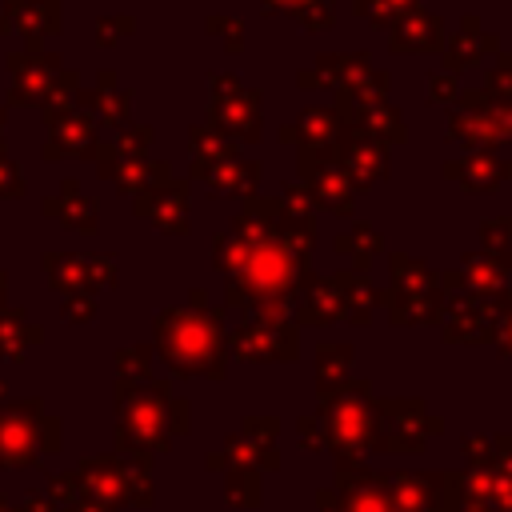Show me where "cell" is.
Returning <instances> with one entry per match:
<instances>
[{
    "mask_svg": "<svg viewBox=\"0 0 512 512\" xmlns=\"http://www.w3.org/2000/svg\"><path fill=\"white\" fill-rule=\"evenodd\" d=\"M312 244L316 220L292 216L272 196H248L212 244L216 268L228 276V300H244L280 316L292 304L300 276L308 272Z\"/></svg>",
    "mask_w": 512,
    "mask_h": 512,
    "instance_id": "1",
    "label": "cell"
},
{
    "mask_svg": "<svg viewBox=\"0 0 512 512\" xmlns=\"http://www.w3.org/2000/svg\"><path fill=\"white\" fill-rule=\"evenodd\" d=\"M208 128L224 132L228 140L256 144L260 132V92L240 84L232 72H212L208 76Z\"/></svg>",
    "mask_w": 512,
    "mask_h": 512,
    "instance_id": "2",
    "label": "cell"
},
{
    "mask_svg": "<svg viewBox=\"0 0 512 512\" xmlns=\"http://www.w3.org/2000/svg\"><path fill=\"white\" fill-rule=\"evenodd\" d=\"M220 316L216 312H184V308H168L156 320L160 344L168 352L172 364L180 368H204L216 360V336H220Z\"/></svg>",
    "mask_w": 512,
    "mask_h": 512,
    "instance_id": "3",
    "label": "cell"
},
{
    "mask_svg": "<svg viewBox=\"0 0 512 512\" xmlns=\"http://www.w3.org/2000/svg\"><path fill=\"white\" fill-rule=\"evenodd\" d=\"M296 168H300V184L308 188L316 208H324L332 216H352L356 184L344 172L336 144H328V148H296Z\"/></svg>",
    "mask_w": 512,
    "mask_h": 512,
    "instance_id": "4",
    "label": "cell"
},
{
    "mask_svg": "<svg viewBox=\"0 0 512 512\" xmlns=\"http://www.w3.org/2000/svg\"><path fill=\"white\" fill-rule=\"evenodd\" d=\"M4 64H8V104H16V108H40L44 104V96L52 92V84H56V76L64 72L60 68V56L56 52H8L4 56Z\"/></svg>",
    "mask_w": 512,
    "mask_h": 512,
    "instance_id": "5",
    "label": "cell"
},
{
    "mask_svg": "<svg viewBox=\"0 0 512 512\" xmlns=\"http://www.w3.org/2000/svg\"><path fill=\"white\" fill-rule=\"evenodd\" d=\"M372 56L368 52H320L308 68L296 72V84L304 92H336L348 96L360 80H368Z\"/></svg>",
    "mask_w": 512,
    "mask_h": 512,
    "instance_id": "6",
    "label": "cell"
},
{
    "mask_svg": "<svg viewBox=\"0 0 512 512\" xmlns=\"http://www.w3.org/2000/svg\"><path fill=\"white\" fill-rule=\"evenodd\" d=\"M188 200H192L188 180L172 176L168 184H156V188L132 196V212H136V220L152 224L164 236H188Z\"/></svg>",
    "mask_w": 512,
    "mask_h": 512,
    "instance_id": "7",
    "label": "cell"
},
{
    "mask_svg": "<svg viewBox=\"0 0 512 512\" xmlns=\"http://www.w3.org/2000/svg\"><path fill=\"white\" fill-rule=\"evenodd\" d=\"M44 272L56 288L80 292V288H112L116 284V260L108 252L76 256V252H44Z\"/></svg>",
    "mask_w": 512,
    "mask_h": 512,
    "instance_id": "8",
    "label": "cell"
},
{
    "mask_svg": "<svg viewBox=\"0 0 512 512\" xmlns=\"http://www.w3.org/2000/svg\"><path fill=\"white\" fill-rule=\"evenodd\" d=\"M96 144H100V124H96V116L72 108L68 116H60L56 124H48V136H44L40 156H44V160H68V156L92 160Z\"/></svg>",
    "mask_w": 512,
    "mask_h": 512,
    "instance_id": "9",
    "label": "cell"
},
{
    "mask_svg": "<svg viewBox=\"0 0 512 512\" xmlns=\"http://www.w3.org/2000/svg\"><path fill=\"white\" fill-rule=\"evenodd\" d=\"M336 152H340V164H344V172L352 176L356 192H360V188H372V184H380V180H388V148L376 144L372 136H364V132H356V128H344L340 140H336Z\"/></svg>",
    "mask_w": 512,
    "mask_h": 512,
    "instance_id": "10",
    "label": "cell"
},
{
    "mask_svg": "<svg viewBox=\"0 0 512 512\" xmlns=\"http://www.w3.org/2000/svg\"><path fill=\"white\" fill-rule=\"evenodd\" d=\"M440 176L456 180L472 196H484V192H496L500 180H512V160H500L492 148H472L460 160H448L440 168Z\"/></svg>",
    "mask_w": 512,
    "mask_h": 512,
    "instance_id": "11",
    "label": "cell"
},
{
    "mask_svg": "<svg viewBox=\"0 0 512 512\" xmlns=\"http://www.w3.org/2000/svg\"><path fill=\"white\" fill-rule=\"evenodd\" d=\"M188 180H200L208 188V196L224 200V196H256V184H260V164L256 160H220V164H188Z\"/></svg>",
    "mask_w": 512,
    "mask_h": 512,
    "instance_id": "12",
    "label": "cell"
},
{
    "mask_svg": "<svg viewBox=\"0 0 512 512\" xmlns=\"http://www.w3.org/2000/svg\"><path fill=\"white\" fill-rule=\"evenodd\" d=\"M76 108L88 112V116H96L100 128H124L128 116H132V92L128 88H116V72L112 68H100L96 72V84L76 92Z\"/></svg>",
    "mask_w": 512,
    "mask_h": 512,
    "instance_id": "13",
    "label": "cell"
},
{
    "mask_svg": "<svg viewBox=\"0 0 512 512\" xmlns=\"http://www.w3.org/2000/svg\"><path fill=\"white\" fill-rule=\"evenodd\" d=\"M60 24V0H8V32L24 40V52H40V44L60 32Z\"/></svg>",
    "mask_w": 512,
    "mask_h": 512,
    "instance_id": "14",
    "label": "cell"
},
{
    "mask_svg": "<svg viewBox=\"0 0 512 512\" xmlns=\"http://www.w3.org/2000/svg\"><path fill=\"white\" fill-rule=\"evenodd\" d=\"M336 112H340V120H344V128H356V132H364V136H372L376 144H404L408 140V128H404V116L388 104V100H380V104H348L344 96L336 100Z\"/></svg>",
    "mask_w": 512,
    "mask_h": 512,
    "instance_id": "15",
    "label": "cell"
},
{
    "mask_svg": "<svg viewBox=\"0 0 512 512\" xmlns=\"http://www.w3.org/2000/svg\"><path fill=\"white\" fill-rule=\"evenodd\" d=\"M40 212H44L48 220H56L60 228H68V232H84V236H92V232H96L100 204H96L92 196L80 192V180L68 176V180H60V192H52V196L40 200Z\"/></svg>",
    "mask_w": 512,
    "mask_h": 512,
    "instance_id": "16",
    "label": "cell"
},
{
    "mask_svg": "<svg viewBox=\"0 0 512 512\" xmlns=\"http://www.w3.org/2000/svg\"><path fill=\"white\" fill-rule=\"evenodd\" d=\"M388 48L392 52H436V48H444L440 12H428V8L416 4L404 16H396L392 28H388Z\"/></svg>",
    "mask_w": 512,
    "mask_h": 512,
    "instance_id": "17",
    "label": "cell"
},
{
    "mask_svg": "<svg viewBox=\"0 0 512 512\" xmlns=\"http://www.w3.org/2000/svg\"><path fill=\"white\" fill-rule=\"evenodd\" d=\"M492 52H500V36L488 32L476 12H468V16L460 20V32H452V40H444V64H448L444 72L456 76V72L480 64V60L492 56Z\"/></svg>",
    "mask_w": 512,
    "mask_h": 512,
    "instance_id": "18",
    "label": "cell"
},
{
    "mask_svg": "<svg viewBox=\"0 0 512 512\" xmlns=\"http://www.w3.org/2000/svg\"><path fill=\"white\" fill-rule=\"evenodd\" d=\"M340 132H344V120L336 108H304L296 116V124L280 128V140L296 144V148H328L340 140Z\"/></svg>",
    "mask_w": 512,
    "mask_h": 512,
    "instance_id": "19",
    "label": "cell"
},
{
    "mask_svg": "<svg viewBox=\"0 0 512 512\" xmlns=\"http://www.w3.org/2000/svg\"><path fill=\"white\" fill-rule=\"evenodd\" d=\"M100 180H112L124 196H140V192H148V188H156V184H168L172 180V168L164 164V160H116Z\"/></svg>",
    "mask_w": 512,
    "mask_h": 512,
    "instance_id": "20",
    "label": "cell"
},
{
    "mask_svg": "<svg viewBox=\"0 0 512 512\" xmlns=\"http://www.w3.org/2000/svg\"><path fill=\"white\" fill-rule=\"evenodd\" d=\"M460 284L476 292H504L512 280V256H488V252H468L460 264Z\"/></svg>",
    "mask_w": 512,
    "mask_h": 512,
    "instance_id": "21",
    "label": "cell"
},
{
    "mask_svg": "<svg viewBox=\"0 0 512 512\" xmlns=\"http://www.w3.org/2000/svg\"><path fill=\"white\" fill-rule=\"evenodd\" d=\"M452 144H464L468 152L472 148H492L496 152V144H500V132H496V124L488 120V112L484 108H476V112H468V108H452V116H448V132H444Z\"/></svg>",
    "mask_w": 512,
    "mask_h": 512,
    "instance_id": "22",
    "label": "cell"
},
{
    "mask_svg": "<svg viewBox=\"0 0 512 512\" xmlns=\"http://www.w3.org/2000/svg\"><path fill=\"white\" fill-rule=\"evenodd\" d=\"M188 152H192V164H220V160H236L240 144L228 140L224 132L208 128V124H192L188 128Z\"/></svg>",
    "mask_w": 512,
    "mask_h": 512,
    "instance_id": "23",
    "label": "cell"
},
{
    "mask_svg": "<svg viewBox=\"0 0 512 512\" xmlns=\"http://www.w3.org/2000/svg\"><path fill=\"white\" fill-rule=\"evenodd\" d=\"M380 248H384V236L368 224V220H356L352 228H344L340 236H336V252H344V256H352V264H356V272H364L376 256H380Z\"/></svg>",
    "mask_w": 512,
    "mask_h": 512,
    "instance_id": "24",
    "label": "cell"
},
{
    "mask_svg": "<svg viewBox=\"0 0 512 512\" xmlns=\"http://www.w3.org/2000/svg\"><path fill=\"white\" fill-rule=\"evenodd\" d=\"M300 312L308 316V324H328V320L340 312V292H336V284L312 276L308 288H304V304H300Z\"/></svg>",
    "mask_w": 512,
    "mask_h": 512,
    "instance_id": "25",
    "label": "cell"
},
{
    "mask_svg": "<svg viewBox=\"0 0 512 512\" xmlns=\"http://www.w3.org/2000/svg\"><path fill=\"white\" fill-rule=\"evenodd\" d=\"M76 92H80V76H76V72H60V76H56V84H52V92H48V96H44V104H40L44 128H48V124H56L60 116H68V112L76 108Z\"/></svg>",
    "mask_w": 512,
    "mask_h": 512,
    "instance_id": "26",
    "label": "cell"
},
{
    "mask_svg": "<svg viewBox=\"0 0 512 512\" xmlns=\"http://www.w3.org/2000/svg\"><path fill=\"white\" fill-rule=\"evenodd\" d=\"M392 284L400 288V292H436V284H440V276L436 272H428L420 260H412V256H392Z\"/></svg>",
    "mask_w": 512,
    "mask_h": 512,
    "instance_id": "27",
    "label": "cell"
},
{
    "mask_svg": "<svg viewBox=\"0 0 512 512\" xmlns=\"http://www.w3.org/2000/svg\"><path fill=\"white\" fill-rule=\"evenodd\" d=\"M332 284H336V292H340V300H348L352 304V316H364V312H372V304H376V292H372V284L364 280V272H340V276H332Z\"/></svg>",
    "mask_w": 512,
    "mask_h": 512,
    "instance_id": "28",
    "label": "cell"
},
{
    "mask_svg": "<svg viewBox=\"0 0 512 512\" xmlns=\"http://www.w3.org/2000/svg\"><path fill=\"white\" fill-rule=\"evenodd\" d=\"M480 244L488 256H512V216L480 220Z\"/></svg>",
    "mask_w": 512,
    "mask_h": 512,
    "instance_id": "29",
    "label": "cell"
},
{
    "mask_svg": "<svg viewBox=\"0 0 512 512\" xmlns=\"http://www.w3.org/2000/svg\"><path fill=\"white\" fill-rule=\"evenodd\" d=\"M408 8H416V0H356V4H352L356 16H368V20H372L376 28H384V32H388L392 20L404 16Z\"/></svg>",
    "mask_w": 512,
    "mask_h": 512,
    "instance_id": "30",
    "label": "cell"
},
{
    "mask_svg": "<svg viewBox=\"0 0 512 512\" xmlns=\"http://www.w3.org/2000/svg\"><path fill=\"white\" fill-rule=\"evenodd\" d=\"M388 304H392V316H396V324L400 320H416V316H428V312H436V292H392L388 296Z\"/></svg>",
    "mask_w": 512,
    "mask_h": 512,
    "instance_id": "31",
    "label": "cell"
},
{
    "mask_svg": "<svg viewBox=\"0 0 512 512\" xmlns=\"http://www.w3.org/2000/svg\"><path fill=\"white\" fill-rule=\"evenodd\" d=\"M204 32H208V36H216V40L224 44V52H228V56H236V52L244 48V24H240L236 16H228V12L208 16V20H204Z\"/></svg>",
    "mask_w": 512,
    "mask_h": 512,
    "instance_id": "32",
    "label": "cell"
},
{
    "mask_svg": "<svg viewBox=\"0 0 512 512\" xmlns=\"http://www.w3.org/2000/svg\"><path fill=\"white\" fill-rule=\"evenodd\" d=\"M236 348H248L252 356H268V348H292V336L288 332H268V328H248L236 336Z\"/></svg>",
    "mask_w": 512,
    "mask_h": 512,
    "instance_id": "33",
    "label": "cell"
},
{
    "mask_svg": "<svg viewBox=\"0 0 512 512\" xmlns=\"http://www.w3.org/2000/svg\"><path fill=\"white\" fill-rule=\"evenodd\" d=\"M388 88H392V76H388L384 68H372L368 80H360L344 100H348V104H380V100L388 96Z\"/></svg>",
    "mask_w": 512,
    "mask_h": 512,
    "instance_id": "34",
    "label": "cell"
},
{
    "mask_svg": "<svg viewBox=\"0 0 512 512\" xmlns=\"http://www.w3.org/2000/svg\"><path fill=\"white\" fill-rule=\"evenodd\" d=\"M484 92L492 100H512V52H496V64L484 76Z\"/></svg>",
    "mask_w": 512,
    "mask_h": 512,
    "instance_id": "35",
    "label": "cell"
},
{
    "mask_svg": "<svg viewBox=\"0 0 512 512\" xmlns=\"http://www.w3.org/2000/svg\"><path fill=\"white\" fill-rule=\"evenodd\" d=\"M128 32H136V16H96V44L100 48H112L116 40H124Z\"/></svg>",
    "mask_w": 512,
    "mask_h": 512,
    "instance_id": "36",
    "label": "cell"
},
{
    "mask_svg": "<svg viewBox=\"0 0 512 512\" xmlns=\"http://www.w3.org/2000/svg\"><path fill=\"white\" fill-rule=\"evenodd\" d=\"M304 32H328L332 24H336V8H332V0H320V4H308L304 12H296L292 16Z\"/></svg>",
    "mask_w": 512,
    "mask_h": 512,
    "instance_id": "37",
    "label": "cell"
},
{
    "mask_svg": "<svg viewBox=\"0 0 512 512\" xmlns=\"http://www.w3.org/2000/svg\"><path fill=\"white\" fill-rule=\"evenodd\" d=\"M276 200H280L292 216H300V220H316V204H312V196H308V188H304V184H284Z\"/></svg>",
    "mask_w": 512,
    "mask_h": 512,
    "instance_id": "38",
    "label": "cell"
},
{
    "mask_svg": "<svg viewBox=\"0 0 512 512\" xmlns=\"http://www.w3.org/2000/svg\"><path fill=\"white\" fill-rule=\"evenodd\" d=\"M24 196V172L20 164L0 148V200H20Z\"/></svg>",
    "mask_w": 512,
    "mask_h": 512,
    "instance_id": "39",
    "label": "cell"
},
{
    "mask_svg": "<svg viewBox=\"0 0 512 512\" xmlns=\"http://www.w3.org/2000/svg\"><path fill=\"white\" fill-rule=\"evenodd\" d=\"M456 96H460V84H456L452 72H432L428 76V100L432 104H456Z\"/></svg>",
    "mask_w": 512,
    "mask_h": 512,
    "instance_id": "40",
    "label": "cell"
},
{
    "mask_svg": "<svg viewBox=\"0 0 512 512\" xmlns=\"http://www.w3.org/2000/svg\"><path fill=\"white\" fill-rule=\"evenodd\" d=\"M264 12H288V16H296V12H304L308 4H320V0H256Z\"/></svg>",
    "mask_w": 512,
    "mask_h": 512,
    "instance_id": "41",
    "label": "cell"
},
{
    "mask_svg": "<svg viewBox=\"0 0 512 512\" xmlns=\"http://www.w3.org/2000/svg\"><path fill=\"white\" fill-rule=\"evenodd\" d=\"M88 312H92V300H88V296H80V300H68V304H64V316H68V320H84Z\"/></svg>",
    "mask_w": 512,
    "mask_h": 512,
    "instance_id": "42",
    "label": "cell"
},
{
    "mask_svg": "<svg viewBox=\"0 0 512 512\" xmlns=\"http://www.w3.org/2000/svg\"><path fill=\"white\" fill-rule=\"evenodd\" d=\"M8 32V0H0V36Z\"/></svg>",
    "mask_w": 512,
    "mask_h": 512,
    "instance_id": "43",
    "label": "cell"
},
{
    "mask_svg": "<svg viewBox=\"0 0 512 512\" xmlns=\"http://www.w3.org/2000/svg\"><path fill=\"white\" fill-rule=\"evenodd\" d=\"M4 124H8V112L0 108V148H4Z\"/></svg>",
    "mask_w": 512,
    "mask_h": 512,
    "instance_id": "44",
    "label": "cell"
},
{
    "mask_svg": "<svg viewBox=\"0 0 512 512\" xmlns=\"http://www.w3.org/2000/svg\"><path fill=\"white\" fill-rule=\"evenodd\" d=\"M0 300H4V272H0Z\"/></svg>",
    "mask_w": 512,
    "mask_h": 512,
    "instance_id": "45",
    "label": "cell"
}]
</instances>
